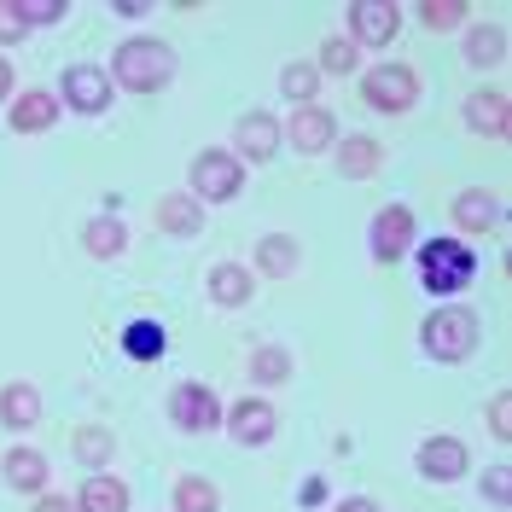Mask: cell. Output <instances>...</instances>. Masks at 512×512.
I'll list each match as a JSON object with an SVG mask.
<instances>
[{"label":"cell","instance_id":"1","mask_svg":"<svg viewBox=\"0 0 512 512\" xmlns=\"http://www.w3.org/2000/svg\"><path fill=\"white\" fill-rule=\"evenodd\" d=\"M175 76V47H163L158 35H134L117 47V59H111V82L128 88V94H152Z\"/></svg>","mask_w":512,"mask_h":512},{"label":"cell","instance_id":"2","mask_svg":"<svg viewBox=\"0 0 512 512\" xmlns=\"http://www.w3.org/2000/svg\"><path fill=\"white\" fill-rule=\"evenodd\" d=\"M472 280H478V256H472L466 239H431L419 251V286L431 297H448V291L472 286Z\"/></svg>","mask_w":512,"mask_h":512},{"label":"cell","instance_id":"3","mask_svg":"<svg viewBox=\"0 0 512 512\" xmlns=\"http://www.w3.org/2000/svg\"><path fill=\"white\" fill-rule=\"evenodd\" d=\"M419 344L425 355H437V361H466V355L478 350V315L472 309H437V315L419 326Z\"/></svg>","mask_w":512,"mask_h":512},{"label":"cell","instance_id":"4","mask_svg":"<svg viewBox=\"0 0 512 512\" xmlns=\"http://www.w3.org/2000/svg\"><path fill=\"white\" fill-rule=\"evenodd\" d=\"M361 94H367L373 111L402 117V111H414V99H419V76L408 64H373V70L361 76Z\"/></svg>","mask_w":512,"mask_h":512},{"label":"cell","instance_id":"5","mask_svg":"<svg viewBox=\"0 0 512 512\" xmlns=\"http://www.w3.org/2000/svg\"><path fill=\"white\" fill-rule=\"evenodd\" d=\"M187 181H192L187 198H198V204H227V198L239 192V181H245V169H239L233 152H198Z\"/></svg>","mask_w":512,"mask_h":512},{"label":"cell","instance_id":"6","mask_svg":"<svg viewBox=\"0 0 512 512\" xmlns=\"http://www.w3.org/2000/svg\"><path fill=\"white\" fill-rule=\"evenodd\" d=\"M169 419L198 437V431H216V425H222V402H216L210 384H175V396H169Z\"/></svg>","mask_w":512,"mask_h":512},{"label":"cell","instance_id":"7","mask_svg":"<svg viewBox=\"0 0 512 512\" xmlns=\"http://www.w3.org/2000/svg\"><path fill=\"white\" fill-rule=\"evenodd\" d=\"M59 94L70 99V111H82V117H99L105 105H111V76L99 70V64H70L59 76Z\"/></svg>","mask_w":512,"mask_h":512},{"label":"cell","instance_id":"8","mask_svg":"<svg viewBox=\"0 0 512 512\" xmlns=\"http://www.w3.org/2000/svg\"><path fill=\"white\" fill-rule=\"evenodd\" d=\"M408 245H414V210L408 204H390V210H379L373 216V262H402L408 256Z\"/></svg>","mask_w":512,"mask_h":512},{"label":"cell","instance_id":"9","mask_svg":"<svg viewBox=\"0 0 512 512\" xmlns=\"http://www.w3.org/2000/svg\"><path fill=\"white\" fill-rule=\"evenodd\" d=\"M396 30H402L396 0H361V6H350V35L361 47H390Z\"/></svg>","mask_w":512,"mask_h":512},{"label":"cell","instance_id":"10","mask_svg":"<svg viewBox=\"0 0 512 512\" xmlns=\"http://www.w3.org/2000/svg\"><path fill=\"white\" fill-rule=\"evenodd\" d=\"M222 425L233 431V443L239 448H262L268 437H274V425H280V414L268 408V402H256V396H245V402H233L222 414Z\"/></svg>","mask_w":512,"mask_h":512},{"label":"cell","instance_id":"11","mask_svg":"<svg viewBox=\"0 0 512 512\" xmlns=\"http://www.w3.org/2000/svg\"><path fill=\"white\" fill-rule=\"evenodd\" d=\"M233 146H239V163H268L280 152V123L268 111H245L233 123Z\"/></svg>","mask_w":512,"mask_h":512},{"label":"cell","instance_id":"12","mask_svg":"<svg viewBox=\"0 0 512 512\" xmlns=\"http://www.w3.org/2000/svg\"><path fill=\"white\" fill-rule=\"evenodd\" d=\"M286 140L297 146V152H303V158H320V152L338 140V123H332V111H320V105H303V111L291 117Z\"/></svg>","mask_w":512,"mask_h":512},{"label":"cell","instance_id":"13","mask_svg":"<svg viewBox=\"0 0 512 512\" xmlns=\"http://www.w3.org/2000/svg\"><path fill=\"white\" fill-rule=\"evenodd\" d=\"M419 472L431 483L466 478V443H460V437H425V443H419Z\"/></svg>","mask_w":512,"mask_h":512},{"label":"cell","instance_id":"14","mask_svg":"<svg viewBox=\"0 0 512 512\" xmlns=\"http://www.w3.org/2000/svg\"><path fill=\"white\" fill-rule=\"evenodd\" d=\"M6 123H12V134H47V128L59 123V99L41 94V88H24V94L12 99Z\"/></svg>","mask_w":512,"mask_h":512},{"label":"cell","instance_id":"15","mask_svg":"<svg viewBox=\"0 0 512 512\" xmlns=\"http://www.w3.org/2000/svg\"><path fill=\"white\" fill-rule=\"evenodd\" d=\"M466 123H472V134H483V140H507V94L501 88H478V94L466 99Z\"/></svg>","mask_w":512,"mask_h":512},{"label":"cell","instance_id":"16","mask_svg":"<svg viewBox=\"0 0 512 512\" xmlns=\"http://www.w3.org/2000/svg\"><path fill=\"white\" fill-rule=\"evenodd\" d=\"M454 222H460V233H489V227H501V204L489 198V187H466L454 198Z\"/></svg>","mask_w":512,"mask_h":512},{"label":"cell","instance_id":"17","mask_svg":"<svg viewBox=\"0 0 512 512\" xmlns=\"http://www.w3.org/2000/svg\"><path fill=\"white\" fill-rule=\"evenodd\" d=\"M158 227L175 233V239H192V233L204 227V204L187 198V192H169V198H158Z\"/></svg>","mask_w":512,"mask_h":512},{"label":"cell","instance_id":"18","mask_svg":"<svg viewBox=\"0 0 512 512\" xmlns=\"http://www.w3.org/2000/svg\"><path fill=\"white\" fill-rule=\"evenodd\" d=\"M35 419H41V390L35 384H6L0 390V425L6 431H30Z\"/></svg>","mask_w":512,"mask_h":512},{"label":"cell","instance_id":"19","mask_svg":"<svg viewBox=\"0 0 512 512\" xmlns=\"http://www.w3.org/2000/svg\"><path fill=\"white\" fill-rule=\"evenodd\" d=\"M297 262H303V251H297L291 233H268V239L256 245V274H268V280H291Z\"/></svg>","mask_w":512,"mask_h":512},{"label":"cell","instance_id":"20","mask_svg":"<svg viewBox=\"0 0 512 512\" xmlns=\"http://www.w3.org/2000/svg\"><path fill=\"white\" fill-rule=\"evenodd\" d=\"M0 466H6V483L24 489V495H41V489H47V460H41L35 448H6Z\"/></svg>","mask_w":512,"mask_h":512},{"label":"cell","instance_id":"21","mask_svg":"<svg viewBox=\"0 0 512 512\" xmlns=\"http://www.w3.org/2000/svg\"><path fill=\"white\" fill-rule=\"evenodd\" d=\"M82 245H88V256H99V262L123 256V251H128V227H123V216H94V222L82 227Z\"/></svg>","mask_w":512,"mask_h":512},{"label":"cell","instance_id":"22","mask_svg":"<svg viewBox=\"0 0 512 512\" xmlns=\"http://www.w3.org/2000/svg\"><path fill=\"white\" fill-rule=\"evenodd\" d=\"M76 512H128V489L111 472H94L76 495Z\"/></svg>","mask_w":512,"mask_h":512},{"label":"cell","instance_id":"23","mask_svg":"<svg viewBox=\"0 0 512 512\" xmlns=\"http://www.w3.org/2000/svg\"><path fill=\"white\" fill-rule=\"evenodd\" d=\"M251 291H256V280L239 268V262H216V268H210V297H216L222 309H239Z\"/></svg>","mask_w":512,"mask_h":512},{"label":"cell","instance_id":"24","mask_svg":"<svg viewBox=\"0 0 512 512\" xmlns=\"http://www.w3.org/2000/svg\"><path fill=\"white\" fill-rule=\"evenodd\" d=\"M379 140H373V134H350V140H344V146H338V169H344V175H350V181H367V175H373V169H379Z\"/></svg>","mask_w":512,"mask_h":512},{"label":"cell","instance_id":"25","mask_svg":"<svg viewBox=\"0 0 512 512\" xmlns=\"http://www.w3.org/2000/svg\"><path fill=\"white\" fill-rule=\"evenodd\" d=\"M123 350L134 355V361H158V355L169 350V332H163L158 320H128L123 326Z\"/></svg>","mask_w":512,"mask_h":512},{"label":"cell","instance_id":"26","mask_svg":"<svg viewBox=\"0 0 512 512\" xmlns=\"http://www.w3.org/2000/svg\"><path fill=\"white\" fill-rule=\"evenodd\" d=\"M507 59V30H495V24H478V30L466 35V64H478V70H489V64Z\"/></svg>","mask_w":512,"mask_h":512},{"label":"cell","instance_id":"27","mask_svg":"<svg viewBox=\"0 0 512 512\" xmlns=\"http://www.w3.org/2000/svg\"><path fill=\"white\" fill-rule=\"evenodd\" d=\"M175 512H222V489L204 478H181L175 483Z\"/></svg>","mask_w":512,"mask_h":512},{"label":"cell","instance_id":"28","mask_svg":"<svg viewBox=\"0 0 512 512\" xmlns=\"http://www.w3.org/2000/svg\"><path fill=\"white\" fill-rule=\"evenodd\" d=\"M315 88H320L315 64H286V70H280V94H286L297 111H303V105H315Z\"/></svg>","mask_w":512,"mask_h":512},{"label":"cell","instance_id":"29","mask_svg":"<svg viewBox=\"0 0 512 512\" xmlns=\"http://www.w3.org/2000/svg\"><path fill=\"white\" fill-rule=\"evenodd\" d=\"M355 64H361V47H355V41H344V35L320 41V64L315 70H326V76H350Z\"/></svg>","mask_w":512,"mask_h":512},{"label":"cell","instance_id":"30","mask_svg":"<svg viewBox=\"0 0 512 512\" xmlns=\"http://www.w3.org/2000/svg\"><path fill=\"white\" fill-rule=\"evenodd\" d=\"M76 454H82L88 466H111V454H117V437H111L105 425H88V431H76Z\"/></svg>","mask_w":512,"mask_h":512},{"label":"cell","instance_id":"31","mask_svg":"<svg viewBox=\"0 0 512 512\" xmlns=\"http://www.w3.org/2000/svg\"><path fill=\"white\" fill-rule=\"evenodd\" d=\"M419 18H425V30H454V24H466V0H425Z\"/></svg>","mask_w":512,"mask_h":512},{"label":"cell","instance_id":"32","mask_svg":"<svg viewBox=\"0 0 512 512\" xmlns=\"http://www.w3.org/2000/svg\"><path fill=\"white\" fill-rule=\"evenodd\" d=\"M251 373L262 384H280V379H291V355L286 350H256L251 355Z\"/></svg>","mask_w":512,"mask_h":512},{"label":"cell","instance_id":"33","mask_svg":"<svg viewBox=\"0 0 512 512\" xmlns=\"http://www.w3.org/2000/svg\"><path fill=\"white\" fill-rule=\"evenodd\" d=\"M24 12H18V0H0V47H12V41H24Z\"/></svg>","mask_w":512,"mask_h":512},{"label":"cell","instance_id":"34","mask_svg":"<svg viewBox=\"0 0 512 512\" xmlns=\"http://www.w3.org/2000/svg\"><path fill=\"white\" fill-rule=\"evenodd\" d=\"M24 24H59L64 18V0H18Z\"/></svg>","mask_w":512,"mask_h":512},{"label":"cell","instance_id":"35","mask_svg":"<svg viewBox=\"0 0 512 512\" xmlns=\"http://www.w3.org/2000/svg\"><path fill=\"white\" fill-rule=\"evenodd\" d=\"M489 425H495V437H501V443L512 437V396H507V390L489 402Z\"/></svg>","mask_w":512,"mask_h":512},{"label":"cell","instance_id":"36","mask_svg":"<svg viewBox=\"0 0 512 512\" xmlns=\"http://www.w3.org/2000/svg\"><path fill=\"white\" fill-rule=\"evenodd\" d=\"M483 495H489L495 507H507V501H512V478H507V472H501V466H495V472L483 478Z\"/></svg>","mask_w":512,"mask_h":512},{"label":"cell","instance_id":"37","mask_svg":"<svg viewBox=\"0 0 512 512\" xmlns=\"http://www.w3.org/2000/svg\"><path fill=\"white\" fill-rule=\"evenodd\" d=\"M35 512H76V507H70L64 495H41V501H35Z\"/></svg>","mask_w":512,"mask_h":512},{"label":"cell","instance_id":"38","mask_svg":"<svg viewBox=\"0 0 512 512\" xmlns=\"http://www.w3.org/2000/svg\"><path fill=\"white\" fill-rule=\"evenodd\" d=\"M338 512H379V501H367V495H350V501H338Z\"/></svg>","mask_w":512,"mask_h":512},{"label":"cell","instance_id":"39","mask_svg":"<svg viewBox=\"0 0 512 512\" xmlns=\"http://www.w3.org/2000/svg\"><path fill=\"white\" fill-rule=\"evenodd\" d=\"M6 94H12V64L0 59V99H6Z\"/></svg>","mask_w":512,"mask_h":512}]
</instances>
